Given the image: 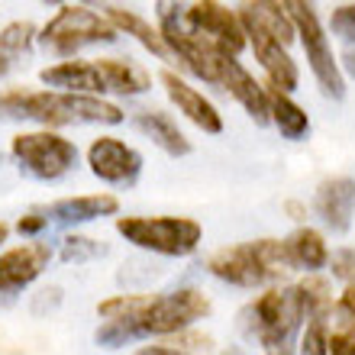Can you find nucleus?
I'll use <instances>...</instances> for the list:
<instances>
[{"instance_id":"obj_3","label":"nucleus","mask_w":355,"mask_h":355,"mask_svg":"<svg viewBox=\"0 0 355 355\" xmlns=\"http://www.w3.org/2000/svg\"><path fill=\"white\" fill-rule=\"evenodd\" d=\"M288 7L291 19H294V29L300 36V46L307 52V62L313 68V78H317L320 91L333 97V101H343L346 97V81H343V71H339V62L333 55V46H329V36L323 23H320L317 10L310 0H281Z\"/></svg>"},{"instance_id":"obj_35","label":"nucleus","mask_w":355,"mask_h":355,"mask_svg":"<svg viewBox=\"0 0 355 355\" xmlns=\"http://www.w3.org/2000/svg\"><path fill=\"white\" fill-rule=\"evenodd\" d=\"M339 310H343L349 320H355V284H349L346 294L339 297Z\"/></svg>"},{"instance_id":"obj_12","label":"nucleus","mask_w":355,"mask_h":355,"mask_svg":"<svg viewBox=\"0 0 355 355\" xmlns=\"http://www.w3.org/2000/svg\"><path fill=\"white\" fill-rule=\"evenodd\" d=\"M87 165L94 178H101L107 184H132L142 171V155L113 136H101L87 149Z\"/></svg>"},{"instance_id":"obj_29","label":"nucleus","mask_w":355,"mask_h":355,"mask_svg":"<svg viewBox=\"0 0 355 355\" xmlns=\"http://www.w3.org/2000/svg\"><path fill=\"white\" fill-rule=\"evenodd\" d=\"M146 297H149V294H116V297L103 300L101 307H97V313H101L103 320H132L142 310Z\"/></svg>"},{"instance_id":"obj_15","label":"nucleus","mask_w":355,"mask_h":355,"mask_svg":"<svg viewBox=\"0 0 355 355\" xmlns=\"http://www.w3.org/2000/svg\"><path fill=\"white\" fill-rule=\"evenodd\" d=\"M162 85L168 91L171 103L178 107V113H184L194 126H200L204 132H214V136L223 132V116L216 113V107L200 91H194L187 81H181L175 71H162Z\"/></svg>"},{"instance_id":"obj_7","label":"nucleus","mask_w":355,"mask_h":355,"mask_svg":"<svg viewBox=\"0 0 355 355\" xmlns=\"http://www.w3.org/2000/svg\"><path fill=\"white\" fill-rule=\"evenodd\" d=\"M39 42L52 49L55 55H75L85 46H97V42H116V26L107 17H101L97 10L78 3V7H62L55 17L49 19Z\"/></svg>"},{"instance_id":"obj_38","label":"nucleus","mask_w":355,"mask_h":355,"mask_svg":"<svg viewBox=\"0 0 355 355\" xmlns=\"http://www.w3.org/2000/svg\"><path fill=\"white\" fill-rule=\"evenodd\" d=\"M7 236H10V226H7V223H0V245L7 243Z\"/></svg>"},{"instance_id":"obj_1","label":"nucleus","mask_w":355,"mask_h":355,"mask_svg":"<svg viewBox=\"0 0 355 355\" xmlns=\"http://www.w3.org/2000/svg\"><path fill=\"white\" fill-rule=\"evenodd\" d=\"M0 120H33L42 126H78V123H123V110L85 91H23L10 87L0 94Z\"/></svg>"},{"instance_id":"obj_20","label":"nucleus","mask_w":355,"mask_h":355,"mask_svg":"<svg viewBox=\"0 0 355 355\" xmlns=\"http://www.w3.org/2000/svg\"><path fill=\"white\" fill-rule=\"evenodd\" d=\"M132 123H136V126H139V130L146 132V136H149L162 152H168V155H175V159L191 152V142L184 139V132L178 130V123L171 120L168 113H162V110H136Z\"/></svg>"},{"instance_id":"obj_8","label":"nucleus","mask_w":355,"mask_h":355,"mask_svg":"<svg viewBox=\"0 0 355 355\" xmlns=\"http://www.w3.org/2000/svg\"><path fill=\"white\" fill-rule=\"evenodd\" d=\"M159 19H162V36L168 42L171 55L181 58V65L191 71V75L204 78V81H214L216 85V55H220V46L214 39H207L204 33L184 26V13L175 0H159Z\"/></svg>"},{"instance_id":"obj_27","label":"nucleus","mask_w":355,"mask_h":355,"mask_svg":"<svg viewBox=\"0 0 355 355\" xmlns=\"http://www.w3.org/2000/svg\"><path fill=\"white\" fill-rule=\"evenodd\" d=\"M333 33L343 42V62H346L349 75H355V7H339L333 13Z\"/></svg>"},{"instance_id":"obj_31","label":"nucleus","mask_w":355,"mask_h":355,"mask_svg":"<svg viewBox=\"0 0 355 355\" xmlns=\"http://www.w3.org/2000/svg\"><path fill=\"white\" fill-rule=\"evenodd\" d=\"M327 352L336 355H355V320L346 317V323L327 336Z\"/></svg>"},{"instance_id":"obj_26","label":"nucleus","mask_w":355,"mask_h":355,"mask_svg":"<svg viewBox=\"0 0 355 355\" xmlns=\"http://www.w3.org/2000/svg\"><path fill=\"white\" fill-rule=\"evenodd\" d=\"M300 297H304V307H307V317H327L329 307H333V294H329V281L327 278H307L297 284Z\"/></svg>"},{"instance_id":"obj_2","label":"nucleus","mask_w":355,"mask_h":355,"mask_svg":"<svg viewBox=\"0 0 355 355\" xmlns=\"http://www.w3.org/2000/svg\"><path fill=\"white\" fill-rule=\"evenodd\" d=\"M294 268L288 243L278 239H259V243H243V245H226L216 249L207 259V271L220 281L239 284V288H259L271 278H281Z\"/></svg>"},{"instance_id":"obj_18","label":"nucleus","mask_w":355,"mask_h":355,"mask_svg":"<svg viewBox=\"0 0 355 355\" xmlns=\"http://www.w3.org/2000/svg\"><path fill=\"white\" fill-rule=\"evenodd\" d=\"M120 210V200L113 194H85V197H65L46 210L49 223H87L97 216H110Z\"/></svg>"},{"instance_id":"obj_25","label":"nucleus","mask_w":355,"mask_h":355,"mask_svg":"<svg viewBox=\"0 0 355 355\" xmlns=\"http://www.w3.org/2000/svg\"><path fill=\"white\" fill-rule=\"evenodd\" d=\"M214 346V339L207 333H197V329H178V333H168L162 339L159 346H146L142 352H152V355H184V352H207Z\"/></svg>"},{"instance_id":"obj_6","label":"nucleus","mask_w":355,"mask_h":355,"mask_svg":"<svg viewBox=\"0 0 355 355\" xmlns=\"http://www.w3.org/2000/svg\"><path fill=\"white\" fill-rule=\"evenodd\" d=\"M210 313V300L194 288L171 291V294H149L142 310L132 320H126L136 333V339L142 336H168L178 329L191 327L194 320Z\"/></svg>"},{"instance_id":"obj_13","label":"nucleus","mask_w":355,"mask_h":355,"mask_svg":"<svg viewBox=\"0 0 355 355\" xmlns=\"http://www.w3.org/2000/svg\"><path fill=\"white\" fill-rule=\"evenodd\" d=\"M243 26H245V36H249V46H252L255 58L262 62V68L268 71L271 85L281 87V91H294L300 81L297 75V65H294V58L284 52V42L271 36L268 29H262L255 19H249L243 13Z\"/></svg>"},{"instance_id":"obj_19","label":"nucleus","mask_w":355,"mask_h":355,"mask_svg":"<svg viewBox=\"0 0 355 355\" xmlns=\"http://www.w3.org/2000/svg\"><path fill=\"white\" fill-rule=\"evenodd\" d=\"M42 81L49 87H58V91H85V94H107L101 78V68L97 62H58V65L46 68L42 71Z\"/></svg>"},{"instance_id":"obj_10","label":"nucleus","mask_w":355,"mask_h":355,"mask_svg":"<svg viewBox=\"0 0 355 355\" xmlns=\"http://www.w3.org/2000/svg\"><path fill=\"white\" fill-rule=\"evenodd\" d=\"M184 23L197 33H204L207 39H214L226 52H243L249 36H245L243 17H236L230 7H223L220 0H197L184 10Z\"/></svg>"},{"instance_id":"obj_23","label":"nucleus","mask_w":355,"mask_h":355,"mask_svg":"<svg viewBox=\"0 0 355 355\" xmlns=\"http://www.w3.org/2000/svg\"><path fill=\"white\" fill-rule=\"evenodd\" d=\"M249 19H255L262 29H268L271 36L284 42L288 46L291 39L297 36V29H294V19H291L288 7L281 3V0H245V10H243Z\"/></svg>"},{"instance_id":"obj_11","label":"nucleus","mask_w":355,"mask_h":355,"mask_svg":"<svg viewBox=\"0 0 355 355\" xmlns=\"http://www.w3.org/2000/svg\"><path fill=\"white\" fill-rule=\"evenodd\" d=\"M216 85H223L226 91L233 94L236 101L245 107V113L252 116L259 126L271 123V110H268V91H265L259 81H255L249 71H245L239 62H236L233 52L220 49L216 55Z\"/></svg>"},{"instance_id":"obj_39","label":"nucleus","mask_w":355,"mask_h":355,"mask_svg":"<svg viewBox=\"0 0 355 355\" xmlns=\"http://www.w3.org/2000/svg\"><path fill=\"white\" fill-rule=\"evenodd\" d=\"M46 3H62V0H46Z\"/></svg>"},{"instance_id":"obj_30","label":"nucleus","mask_w":355,"mask_h":355,"mask_svg":"<svg viewBox=\"0 0 355 355\" xmlns=\"http://www.w3.org/2000/svg\"><path fill=\"white\" fill-rule=\"evenodd\" d=\"M103 252H107V245H101L91 236H68L65 245H62V259L65 262H87V259H97Z\"/></svg>"},{"instance_id":"obj_5","label":"nucleus","mask_w":355,"mask_h":355,"mask_svg":"<svg viewBox=\"0 0 355 355\" xmlns=\"http://www.w3.org/2000/svg\"><path fill=\"white\" fill-rule=\"evenodd\" d=\"M116 233L126 243L159 255H191L200 243V223L187 216H120Z\"/></svg>"},{"instance_id":"obj_33","label":"nucleus","mask_w":355,"mask_h":355,"mask_svg":"<svg viewBox=\"0 0 355 355\" xmlns=\"http://www.w3.org/2000/svg\"><path fill=\"white\" fill-rule=\"evenodd\" d=\"M329 265H333V278L355 284V249H336L329 255Z\"/></svg>"},{"instance_id":"obj_14","label":"nucleus","mask_w":355,"mask_h":355,"mask_svg":"<svg viewBox=\"0 0 355 355\" xmlns=\"http://www.w3.org/2000/svg\"><path fill=\"white\" fill-rule=\"evenodd\" d=\"M52 249L46 243H26L0 255V294H17L46 271Z\"/></svg>"},{"instance_id":"obj_34","label":"nucleus","mask_w":355,"mask_h":355,"mask_svg":"<svg viewBox=\"0 0 355 355\" xmlns=\"http://www.w3.org/2000/svg\"><path fill=\"white\" fill-rule=\"evenodd\" d=\"M49 226V216H39V214H29V216H19V223H17V230L23 236H36V233H42Z\"/></svg>"},{"instance_id":"obj_22","label":"nucleus","mask_w":355,"mask_h":355,"mask_svg":"<svg viewBox=\"0 0 355 355\" xmlns=\"http://www.w3.org/2000/svg\"><path fill=\"white\" fill-rule=\"evenodd\" d=\"M268 91V110H271V123L278 126V132L284 136V139L291 142H297L304 139L310 132V120H307V113L300 110L297 103L288 97V91H281V87H265Z\"/></svg>"},{"instance_id":"obj_36","label":"nucleus","mask_w":355,"mask_h":355,"mask_svg":"<svg viewBox=\"0 0 355 355\" xmlns=\"http://www.w3.org/2000/svg\"><path fill=\"white\" fill-rule=\"evenodd\" d=\"M284 210L291 214V220H304V216H307L304 204H297V200H284Z\"/></svg>"},{"instance_id":"obj_16","label":"nucleus","mask_w":355,"mask_h":355,"mask_svg":"<svg viewBox=\"0 0 355 355\" xmlns=\"http://www.w3.org/2000/svg\"><path fill=\"white\" fill-rule=\"evenodd\" d=\"M313 207H317L320 220L333 233H346L349 223H352V210H355V181H349V178H329V181H323Z\"/></svg>"},{"instance_id":"obj_9","label":"nucleus","mask_w":355,"mask_h":355,"mask_svg":"<svg viewBox=\"0 0 355 355\" xmlns=\"http://www.w3.org/2000/svg\"><path fill=\"white\" fill-rule=\"evenodd\" d=\"M10 152L19 162V168L39 181H55V178L68 175L78 162L75 142H68L65 136L52 132L49 126L39 132H19Z\"/></svg>"},{"instance_id":"obj_21","label":"nucleus","mask_w":355,"mask_h":355,"mask_svg":"<svg viewBox=\"0 0 355 355\" xmlns=\"http://www.w3.org/2000/svg\"><path fill=\"white\" fill-rule=\"evenodd\" d=\"M97 68H101L103 87L113 94L136 97V94H146L152 87V78L139 65L126 62V58H97Z\"/></svg>"},{"instance_id":"obj_28","label":"nucleus","mask_w":355,"mask_h":355,"mask_svg":"<svg viewBox=\"0 0 355 355\" xmlns=\"http://www.w3.org/2000/svg\"><path fill=\"white\" fill-rule=\"evenodd\" d=\"M33 39H36V26H33V23H26V19L10 23V26L0 33V52L10 58H17L33 46Z\"/></svg>"},{"instance_id":"obj_4","label":"nucleus","mask_w":355,"mask_h":355,"mask_svg":"<svg viewBox=\"0 0 355 355\" xmlns=\"http://www.w3.org/2000/svg\"><path fill=\"white\" fill-rule=\"evenodd\" d=\"M249 313L255 317L252 333L259 336L262 349L288 352L300 323L307 317V307H304L300 288H271L249 307Z\"/></svg>"},{"instance_id":"obj_32","label":"nucleus","mask_w":355,"mask_h":355,"mask_svg":"<svg viewBox=\"0 0 355 355\" xmlns=\"http://www.w3.org/2000/svg\"><path fill=\"white\" fill-rule=\"evenodd\" d=\"M327 317H310L307 323V333H304V352H313V355H323L327 352Z\"/></svg>"},{"instance_id":"obj_37","label":"nucleus","mask_w":355,"mask_h":355,"mask_svg":"<svg viewBox=\"0 0 355 355\" xmlns=\"http://www.w3.org/2000/svg\"><path fill=\"white\" fill-rule=\"evenodd\" d=\"M10 65H13V58H10V55H3V52H0V75H7V71H10Z\"/></svg>"},{"instance_id":"obj_17","label":"nucleus","mask_w":355,"mask_h":355,"mask_svg":"<svg viewBox=\"0 0 355 355\" xmlns=\"http://www.w3.org/2000/svg\"><path fill=\"white\" fill-rule=\"evenodd\" d=\"M87 3H97V10L107 13V19H110L113 26L123 29L126 36H136L142 46L149 49L152 55L165 58V62L171 58V49H168V42H165V36H162V29H155L149 19H142L139 13H132V10L116 7V3H110V0H87Z\"/></svg>"},{"instance_id":"obj_24","label":"nucleus","mask_w":355,"mask_h":355,"mask_svg":"<svg viewBox=\"0 0 355 355\" xmlns=\"http://www.w3.org/2000/svg\"><path fill=\"white\" fill-rule=\"evenodd\" d=\"M288 249H291L294 265H300V268H307V271H317L329 262V249L323 243V236L317 230H310V226H304V230H297V233L291 236Z\"/></svg>"}]
</instances>
